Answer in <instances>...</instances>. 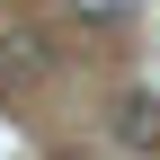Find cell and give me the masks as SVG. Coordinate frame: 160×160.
Wrapping results in <instances>:
<instances>
[{
    "instance_id": "cell-2",
    "label": "cell",
    "mask_w": 160,
    "mask_h": 160,
    "mask_svg": "<svg viewBox=\"0 0 160 160\" xmlns=\"http://www.w3.org/2000/svg\"><path fill=\"white\" fill-rule=\"evenodd\" d=\"M62 9H71V18H89V27H107V18H125L133 0H62Z\"/></svg>"
},
{
    "instance_id": "cell-1",
    "label": "cell",
    "mask_w": 160,
    "mask_h": 160,
    "mask_svg": "<svg viewBox=\"0 0 160 160\" xmlns=\"http://www.w3.org/2000/svg\"><path fill=\"white\" fill-rule=\"evenodd\" d=\"M116 142L160 151V98H125V107H116Z\"/></svg>"
}]
</instances>
